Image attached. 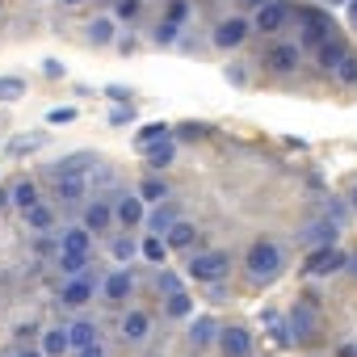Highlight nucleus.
<instances>
[{
    "instance_id": "49",
    "label": "nucleus",
    "mask_w": 357,
    "mask_h": 357,
    "mask_svg": "<svg viewBox=\"0 0 357 357\" xmlns=\"http://www.w3.org/2000/svg\"><path fill=\"white\" fill-rule=\"evenodd\" d=\"M105 97H114L118 105H126V101H130V93H126L122 84H105Z\"/></svg>"
},
{
    "instance_id": "58",
    "label": "nucleus",
    "mask_w": 357,
    "mask_h": 357,
    "mask_svg": "<svg viewBox=\"0 0 357 357\" xmlns=\"http://www.w3.org/2000/svg\"><path fill=\"white\" fill-rule=\"evenodd\" d=\"M332 5H349V0H324V9H332Z\"/></svg>"
},
{
    "instance_id": "54",
    "label": "nucleus",
    "mask_w": 357,
    "mask_h": 357,
    "mask_svg": "<svg viewBox=\"0 0 357 357\" xmlns=\"http://www.w3.org/2000/svg\"><path fill=\"white\" fill-rule=\"evenodd\" d=\"M240 5H244V9H252V13H257V9H261V5H269V0H240Z\"/></svg>"
},
{
    "instance_id": "50",
    "label": "nucleus",
    "mask_w": 357,
    "mask_h": 357,
    "mask_svg": "<svg viewBox=\"0 0 357 357\" xmlns=\"http://www.w3.org/2000/svg\"><path fill=\"white\" fill-rule=\"evenodd\" d=\"M43 72H47L51 80H63V63H59V59H47V63H43Z\"/></svg>"
},
{
    "instance_id": "45",
    "label": "nucleus",
    "mask_w": 357,
    "mask_h": 357,
    "mask_svg": "<svg viewBox=\"0 0 357 357\" xmlns=\"http://www.w3.org/2000/svg\"><path fill=\"white\" fill-rule=\"evenodd\" d=\"M223 282H227V278H223ZM223 282H211V286H206V294H211V303H223V298L231 294V286H223Z\"/></svg>"
},
{
    "instance_id": "32",
    "label": "nucleus",
    "mask_w": 357,
    "mask_h": 357,
    "mask_svg": "<svg viewBox=\"0 0 357 357\" xmlns=\"http://www.w3.org/2000/svg\"><path fill=\"white\" fill-rule=\"evenodd\" d=\"M9 198H13V206H17V211H30L34 202H43V198H38V185L30 181V176H22V181L9 190Z\"/></svg>"
},
{
    "instance_id": "44",
    "label": "nucleus",
    "mask_w": 357,
    "mask_h": 357,
    "mask_svg": "<svg viewBox=\"0 0 357 357\" xmlns=\"http://www.w3.org/2000/svg\"><path fill=\"white\" fill-rule=\"evenodd\" d=\"M59 248H63L59 240H47V231H38V240H34V252H38V257H51V252H59Z\"/></svg>"
},
{
    "instance_id": "6",
    "label": "nucleus",
    "mask_w": 357,
    "mask_h": 357,
    "mask_svg": "<svg viewBox=\"0 0 357 357\" xmlns=\"http://www.w3.org/2000/svg\"><path fill=\"white\" fill-rule=\"evenodd\" d=\"M130 294H135V269H130V265H118V269H109V273H105V282H101V303H109V307H122Z\"/></svg>"
},
{
    "instance_id": "34",
    "label": "nucleus",
    "mask_w": 357,
    "mask_h": 357,
    "mask_svg": "<svg viewBox=\"0 0 357 357\" xmlns=\"http://www.w3.org/2000/svg\"><path fill=\"white\" fill-rule=\"evenodd\" d=\"M151 43H155V47H176V43H181V26L168 22V17H160L155 30H151Z\"/></svg>"
},
{
    "instance_id": "31",
    "label": "nucleus",
    "mask_w": 357,
    "mask_h": 357,
    "mask_svg": "<svg viewBox=\"0 0 357 357\" xmlns=\"http://www.w3.org/2000/svg\"><path fill=\"white\" fill-rule=\"evenodd\" d=\"M139 198H143V202H151V206H160V202H168V198H172V190H168V185L160 181V176L151 172V176H143V185H139Z\"/></svg>"
},
{
    "instance_id": "33",
    "label": "nucleus",
    "mask_w": 357,
    "mask_h": 357,
    "mask_svg": "<svg viewBox=\"0 0 357 357\" xmlns=\"http://www.w3.org/2000/svg\"><path fill=\"white\" fill-rule=\"evenodd\" d=\"M143 160H147V168H151V172H160V168H168V164L176 160V139H168V143H160V147H151V151H143Z\"/></svg>"
},
{
    "instance_id": "36",
    "label": "nucleus",
    "mask_w": 357,
    "mask_h": 357,
    "mask_svg": "<svg viewBox=\"0 0 357 357\" xmlns=\"http://www.w3.org/2000/svg\"><path fill=\"white\" fill-rule=\"evenodd\" d=\"M332 80H336L340 89H357V51H349V55H344V63L332 72Z\"/></svg>"
},
{
    "instance_id": "30",
    "label": "nucleus",
    "mask_w": 357,
    "mask_h": 357,
    "mask_svg": "<svg viewBox=\"0 0 357 357\" xmlns=\"http://www.w3.org/2000/svg\"><path fill=\"white\" fill-rule=\"evenodd\" d=\"M168 252H172V248H168V240H164V236H143V252H139V257H143L147 265H155V269H160V265L168 261Z\"/></svg>"
},
{
    "instance_id": "51",
    "label": "nucleus",
    "mask_w": 357,
    "mask_h": 357,
    "mask_svg": "<svg viewBox=\"0 0 357 357\" xmlns=\"http://www.w3.org/2000/svg\"><path fill=\"white\" fill-rule=\"evenodd\" d=\"M72 118H76V109H51V114H47V122H55V126H59V122H72Z\"/></svg>"
},
{
    "instance_id": "7",
    "label": "nucleus",
    "mask_w": 357,
    "mask_h": 357,
    "mask_svg": "<svg viewBox=\"0 0 357 357\" xmlns=\"http://www.w3.org/2000/svg\"><path fill=\"white\" fill-rule=\"evenodd\" d=\"M286 328H290L294 344H307V340H315V332H319V311H315L311 303H294V307L286 311Z\"/></svg>"
},
{
    "instance_id": "55",
    "label": "nucleus",
    "mask_w": 357,
    "mask_h": 357,
    "mask_svg": "<svg viewBox=\"0 0 357 357\" xmlns=\"http://www.w3.org/2000/svg\"><path fill=\"white\" fill-rule=\"evenodd\" d=\"M5 206H13V198H9V190H0V211Z\"/></svg>"
},
{
    "instance_id": "17",
    "label": "nucleus",
    "mask_w": 357,
    "mask_h": 357,
    "mask_svg": "<svg viewBox=\"0 0 357 357\" xmlns=\"http://www.w3.org/2000/svg\"><path fill=\"white\" fill-rule=\"evenodd\" d=\"M336 236H340V223H332L328 215L303 227V244L307 248H328V244H336Z\"/></svg>"
},
{
    "instance_id": "25",
    "label": "nucleus",
    "mask_w": 357,
    "mask_h": 357,
    "mask_svg": "<svg viewBox=\"0 0 357 357\" xmlns=\"http://www.w3.org/2000/svg\"><path fill=\"white\" fill-rule=\"evenodd\" d=\"M59 244H63L68 252H93V231H89L84 223H72V227L59 231Z\"/></svg>"
},
{
    "instance_id": "26",
    "label": "nucleus",
    "mask_w": 357,
    "mask_h": 357,
    "mask_svg": "<svg viewBox=\"0 0 357 357\" xmlns=\"http://www.w3.org/2000/svg\"><path fill=\"white\" fill-rule=\"evenodd\" d=\"M164 315H168V319H194V294H190V290L164 294Z\"/></svg>"
},
{
    "instance_id": "47",
    "label": "nucleus",
    "mask_w": 357,
    "mask_h": 357,
    "mask_svg": "<svg viewBox=\"0 0 357 357\" xmlns=\"http://www.w3.org/2000/svg\"><path fill=\"white\" fill-rule=\"evenodd\" d=\"M72 357H109V349H105V340H97V344H89V349H76Z\"/></svg>"
},
{
    "instance_id": "38",
    "label": "nucleus",
    "mask_w": 357,
    "mask_h": 357,
    "mask_svg": "<svg viewBox=\"0 0 357 357\" xmlns=\"http://www.w3.org/2000/svg\"><path fill=\"white\" fill-rule=\"evenodd\" d=\"M22 97H26L22 76H0V101H22Z\"/></svg>"
},
{
    "instance_id": "52",
    "label": "nucleus",
    "mask_w": 357,
    "mask_h": 357,
    "mask_svg": "<svg viewBox=\"0 0 357 357\" xmlns=\"http://www.w3.org/2000/svg\"><path fill=\"white\" fill-rule=\"evenodd\" d=\"M13 357H47V353H43V349H30V344H17Z\"/></svg>"
},
{
    "instance_id": "56",
    "label": "nucleus",
    "mask_w": 357,
    "mask_h": 357,
    "mask_svg": "<svg viewBox=\"0 0 357 357\" xmlns=\"http://www.w3.org/2000/svg\"><path fill=\"white\" fill-rule=\"evenodd\" d=\"M349 206L357 211V181H353V190H349Z\"/></svg>"
},
{
    "instance_id": "53",
    "label": "nucleus",
    "mask_w": 357,
    "mask_h": 357,
    "mask_svg": "<svg viewBox=\"0 0 357 357\" xmlns=\"http://www.w3.org/2000/svg\"><path fill=\"white\" fill-rule=\"evenodd\" d=\"M336 357H357V344H340V349H336Z\"/></svg>"
},
{
    "instance_id": "57",
    "label": "nucleus",
    "mask_w": 357,
    "mask_h": 357,
    "mask_svg": "<svg viewBox=\"0 0 357 357\" xmlns=\"http://www.w3.org/2000/svg\"><path fill=\"white\" fill-rule=\"evenodd\" d=\"M344 269H349V273H357V252L349 257V265H344Z\"/></svg>"
},
{
    "instance_id": "1",
    "label": "nucleus",
    "mask_w": 357,
    "mask_h": 357,
    "mask_svg": "<svg viewBox=\"0 0 357 357\" xmlns=\"http://www.w3.org/2000/svg\"><path fill=\"white\" fill-rule=\"evenodd\" d=\"M244 273H248L252 286H273L286 273V248L278 240H269V236L252 240L248 252H244Z\"/></svg>"
},
{
    "instance_id": "28",
    "label": "nucleus",
    "mask_w": 357,
    "mask_h": 357,
    "mask_svg": "<svg viewBox=\"0 0 357 357\" xmlns=\"http://www.w3.org/2000/svg\"><path fill=\"white\" fill-rule=\"evenodd\" d=\"M22 219H26L30 231H51V227H55V211H51V202H34L30 211H22Z\"/></svg>"
},
{
    "instance_id": "12",
    "label": "nucleus",
    "mask_w": 357,
    "mask_h": 357,
    "mask_svg": "<svg viewBox=\"0 0 357 357\" xmlns=\"http://www.w3.org/2000/svg\"><path fill=\"white\" fill-rule=\"evenodd\" d=\"M114 215H118V227L122 231H135L139 223H147V202L139 194H118L114 198Z\"/></svg>"
},
{
    "instance_id": "18",
    "label": "nucleus",
    "mask_w": 357,
    "mask_h": 357,
    "mask_svg": "<svg viewBox=\"0 0 357 357\" xmlns=\"http://www.w3.org/2000/svg\"><path fill=\"white\" fill-rule=\"evenodd\" d=\"M38 349H43L47 357H72V332H68V324L43 328V340H38Z\"/></svg>"
},
{
    "instance_id": "39",
    "label": "nucleus",
    "mask_w": 357,
    "mask_h": 357,
    "mask_svg": "<svg viewBox=\"0 0 357 357\" xmlns=\"http://www.w3.org/2000/svg\"><path fill=\"white\" fill-rule=\"evenodd\" d=\"M155 290H160V294H176V290H185V286H181V278H176L172 269L160 265V269H155Z\"/></svg>"
},
{
    "instance_id": "2",
    "label": "nucleus",
    "mask_w": 357,
    "mask_h": 357,
    "mask_svg": "<svg viewBox=\"0 0 357 357\" xmlns=\"http://www.w3.org/2000/svg\"><path fill=\"white\" fill-rule=\"evenodd\" d=\"M227 273H231V252H223V248H202V252H190V261H185V278H194L202 286L223 282Z\"/></svg>"
},
{
    "instance_id": "43",
    "label": "nucleus",
    "mask_w": 357,
    "mask_h": 357,
    "mask_svg": "<svg viewBox=\"0 0 357 357\" xmlns=\"http://www.w3.org/2000/svg\"><path fill=\"white\" fill-rule=\"evenodd\" d=\"M227 80H231L236 89H244V84H248V63H227Z\"/></svg>"
},
{
    "instance_id": "16",
    "label": "nucleus",
    "mask_w": 357,
    "mask_h": 357,
    "mask_svg": "<svg viewBox=\"0 0 357 357\" xmlns=\"http://www.w3.org/2000/svg\"><path fill=\"white\" fill-rule=\"evenodd\" d=\"M147 336H151V315L143 307L122 311V340L126 344H147Z\"/></svg>"
},
{
    "instance_id": "37",
    "label": "nucleus",
    "mask_w": 357,
    "mask_h": 357,
    "mask_svg": "<svg viewBox=\"0 0 357 357\" xmlns=\"http://www.w3.org/2000/svg\"><path fill=\"white\" fill-rule=\"evenodd\" d=\"M164 17H168V22H176V26H185V22L194 17V0H168Z\"/></svg>"
},
{
    "instance_id": "4",
    "label": "nucleus",
    "mask_w": 357,
    "mask_h": 357,
    "mask_svg": "<svg viewBox=\"0 0 357 357\" xmlns=\"http://www.w3.org/2000/svg\"><path fill=\"white\" fill-rule=\"evenodd\" d=\"M101 282H105V278H97V273H76V278H68V282L59 286V307L80 311L84 303H93V294H101Z\"/></svg>"
},
{
    "instance_id": "35",
    "label": "nucleus",
    "mask_w": 357,
    "mask_h": 357,
    "mask_svg": "<svg viewBox=\"0 0 357 357\" xmlns=\"http://www.w3.org/2000/svg\"><path fill=\"white\" fill-rule=\"evenodd\" d=\"M206 135H211L206 122H176V126H172V139H176V143H198V139H206Z\"/></svg>"
},
{
    "instance_id": "11",
    "label": "nucleus",
    "mask_w": 357,
    "mask_h": 357,
    "mask_svg": "<svg viewBox=\"0 0 357 357\" xmlns=\"http://www.w3.org/2000/svg\"><path fill=\"white\" fill-rule=\"evenodd\" d=\"M290 17H294V5H290V0H269V5H261V9L252 13V26H257V34H278Z\"/></svg>"
},
{
    "instance_id": "15",
    "label": "nucleus",
    "mask_w": 357,
    "mask_h": 357,
    "mask_svg": "<svg viewBox=\"0 0 357 357\" xmlns=\"http://www.w3.org/2000/svg\"><path fill=\"white\" fill-rule=\"evenodd\" d=\"M89 198V181H84V172H59L55 176V202L59 206H76Z\"/></svg>"
},
{
    "instance_id": "22",
    "label": "nucleus",
    "mask_w": 357,
    "mask_h": 357,
    "mask_svg": "<svg viewBox=\"0 0 357 357\" xmlns=\"http://www.w3.org/2000/svg\"><path fill=\"white\" fill-rule=\"evenodd\" d=\"M176 219H181V215H176V202L168 198V202H160V206H151V211H147V231H151V236H164Z\"/></svg>"
},
{
    "instance_id": "8",
    "label": "nucleus",
    "mask_w": 357,
    "mask_h": 357,
    "mask_svg": "<svg viewBox=\"0 0 357 357\" xmlns=\"http://www.w3.org/2000/svg\"><path fill=\"white\" fill-rule=\"evenodd\" d=\"M344 265H349V257H344L336 244H328V248H311V252H307L303 273H307V278H328V273H340Z\"/></svg>"
},
{
    "instance_id": "40",
    "label": "nucleus",
    "mask_w": 357,
    "mask_h": 357,
    "mask_svg": "<svg viewBox=\"0 0 357 357\" xmlns=\"http://www.w3.org/2000/svg\"><path fill=\"white\" fill-rule=\"evenodd\" d=\"M109 5H114V17L118 22H135L143 13V0H109Z\"/></svg>"
},
{
    "instance_id": "20",
    "label": "nucleus",
    "mask_w": 357,
    "mask_h": 357,
    "mask_svg": "<svg viewBox=\"0 0 357 357\" xmlns=\"http://www.w3.org/2000/svg\"><path fill=\"white\" fill-rule=\"evenodd\" d=\"M68 332H72V353H76V349H89V344L101 340V324L89 319V315H76V319L68 324Z\"/></svg>"
},
{
    "instance_id": "23",
    "label": "nucleus",
    "mask_w": 357,
    "mask_h": 357,
    "mask_svg": "<svg viewBox=\"0 0 357 357\" xmlns=\"http://www.w3.org/2000/svg\"><path fill=\"white\" fill-rule=\"evenodd\" d=\"M168 139H172V126H168V122H147V126H139L135 147H139V151H151V147H160V143H168Z\"/></svg>"
},
{
    "instance_id": "41",
    "label": "nucleus",
    "mask_w": 357,
    "mask_h": 357,
    "mask_svg": "<svg viewBox=\"0 0 357 357\" xmlns=\"http://www.w3.org/2000/svg\"><path fill=\"white\" fill-rule=\"evenodd\" d=\"M349 211H353V206H349V198H328V211H324V215H328L332 223H344V219H349Z\"/></svg>"
},
{
    "instance_id": "10",
    "label": "nucleus",
    "mask_w": 357,
    "mask_h": 357,
    "mask_svg": "<svg viewBox=\"0 0 357 357\" xmlns=\"http://www.w3.org/2000/svg\"><path fill=\"white\" fill-rule=\"evenodd\" d=\"M265 68H269L273 76L298 72V68H303V47H298V43H273V47L265 51Z\"/></svg>"
},
{
    "instance_id": "21",
    "label": "nucleus",
    "mask_w": 357,
    "mask_h": 357,
    "mask_svg": "<svg viewBox=\"0 0 357 357\" xmlns=\"http://www.w3.org/2000/svg\"><path fill=\"white\" fill-rule=\"evenodd\" d=\"M164 240H168V248H172V252H190V248H194V240H198V227H194L190 219H176V223L164 231Z\"/></svg>"
},
{
    "instance_id": "19",
    "label": "nucleus",
    "mask_w": 357,
    "mask_h": 357,
    "mask_svg": "<svg viewBox=\"0 0 357 357\" xmlns=\"http://www.w3.org/2000/svg\"><path fill=\"white\" fill-rule=\"evenodd\" d=\"M344 55H349V43H344V38H340V34H336V38H328V43H319V47H315V63H319V68H324V72H328V76H332V72H336V68H340V63H344Z\"/></svg>"
},
{
    "instance_id": "48",
    "label": "nucleus",
    "mask_w": 357,
    "mask_h": 357,
    "mask_svg": "<svg viewBox=\"0 0 357 357\" xmlns=\"http://www.w3.org/2000/svg\"><path fill=\"white\" fill-rule=\"evenodd\" d=\"M130 118H135V109H130V105H114V114H109V122H114V126H122V122H130Z\"/></svg>"
},
{
    "instance_id": "14",
    "label": "nucleus",
    "mask_w": 357,
    "mask_h": 357,
    "mask_svg": "<svg viewBox=\"0 0 357 357\" xmlns=\"http://www.w3.org/2000/svg\"><path fill=\"white\" fill-rule=\"evenodd\" d=\"M219 336H223V324L215 319V315H194L190 319V332H185V340H190V349H211V344H219Z\"/></svg>"
},
{
    "instance_id": "5",
    "label": "nucleus",
    "mask_w": 357,
    "mask_h": 357,
    "mask_svg": "<svg viewBox=\"0 0 357 357\" xmlns=\"http://www.w3.org/2000/svg\"><path fill=\"white\" fill-rule=\"evenodd\" d=\"M257 26L248 22V17H223L215 30H211V47H219V51H236V47H244L248 43V34H252Z\"/></svg>"
},
{
    "instance_id": "9",
    "label": "nucleus",
    "mask_w": 357,
    "mask_h": 357,
    "mask_svg": "<svg viewBox=\"0 0 357 357\" xmlns=\"http://www.w3.org/2000/svg\"><path fill=\"white\" fill-rule=\"evenodd\" d=\"M252 349H257V336L248 324H223V336H219L223 357H252Z\"/></svg>"
},
{
    "instance_id": "24",
    "label": "nucleus",
    "mask_w": 357,
    "mask_h": 357,
    "mask_svg": "<svg viewBox=\"0 0 357 357\" xmlns=\"http://www.w3.org/2000/svg\"><path fill=\"white\" fill-rule=\"evenodd\" d=\"M139 252H143V240H139V236H130V231H122V236H114V240H109V257H114L118 265H130Z\"/></svg>"
},
{
    "instance_id": "60",
    "label": "nucleus",
    "mask_w": 357,
    "mask_h": 357,
    "mask_svg": "<svg viewBox=\"0 0 357 357\" xmlns=\"http://www.w3.org/2000/svg\"><path fill=\"white\" fill-rule=\"evenodd\" d=\"M190 357H198V353H190Z\"/></svg>"
},
{
    "instance_id": "59",
    "label": "nucleus",
    "mask_w": 357,
    "mask_h": 357,
    "mask_svg": "<svg viewBox=\"0 0 357 357\" xmlns=\"http://www.w3.org/2000/svg\"><path fill=\"white\" fill-rule=\"evenodd\" d=\"M63 5H84V0H63Z\"/></svg>"
},
{
    "instance_id": "3",
    "label": "nucleus",
    "mask_w": 357,
    "mask_h": 357,
    "mask_svg": "<svg viewBox=\"0 0 357 357\" xmlns=\"http://www.w3.org/2000/svg\"><path fill=\"white\" fill-rule=\"evenodd\" d=\"M294 22H298V34H303V47H319L328 38H336V26H332V13L328 9H315V5H303L294 9Z\"/></svg>"
},
{
    "instance_id": "27",
    "label": "nucleus",
    "mask_w": 357,
    "mask_h": 357,
    "mask_svg": "<svg viewBox=\"0 0 357 357\" xmlns=\"http://www.w3.org/2000/svg\"><path fill=\"white\" fill-rule=\"evenodd\" d=\"M114 30H118V17L109 13V17H93L84 34H89V43H93V47H109V43H114Z\"/></svg>"
},
{
    "instance_id": "46",
    "label": "nucleus",
    "mask_w": 357,
    "mask_h": 357,
    "mask_svg": "<svg viewBox=\"0 0 357 357\" xmlns=\"http://www.w3.org/2000/svg\"><path fill=\"white\" fill-rule=\"evenodd\" d=\"M13 336H17V344H26V340H34V336H38V324H17V328H13Z\"/></svg>"
},
{
    "instance_id": "42",
    "label": "nucleus",
    "mask_w": 357,
    "mask_h": 357,
    "mask_svg": "<svg viewBox=\"0 0 357 357\" xmlns=\"http://www.w3.org/2000/svg\"><path fill=\"white\" fill-rule=\"evenodd\" d=\"M269 336H273V344H282V349H286V344H294V336H290L286 319H273V324H269Z\"/></svg>"
},
{
    "instance_id": "13",
    "label": "nucleus",
    "mask_w": 357,
    "mask_h": 357,
    "mask_svg": "<svg viewBox=\"0 0 357 357\" xmlns=\"http://www.w3.org/2000/svg\"><path fill=\"white\" fill-rule=\"evenodd\" d=\"M80 223H84L93 236H105V231L118 223V215H114V202H105V198H97V194H93V202H84V215H80Z\"/></svg>"
},
{
    "instance_id": "29",
    "label": "nucleus",
    "mask_w": 357,
    "mask_h": 357,
    "mask_svg": "<svg viewBox=\"0 0 357 357\" xmlns=\"http://www.w3.org/2000/svg\"><path fill=\"white\" fill-rule=\"evenodd\" d=\"M55 269H59L63 278H76V273L89 269V252H68V248H59V252H55Z\"/></svg>"
}]
</instances>
